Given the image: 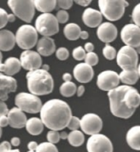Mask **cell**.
<instances>
[{"instance_id":"277c9868","label":"cell","mask_w":140,"mask_h":152,"mask_svg":"<svg viewBox=\"0 0 140 152\" xmlns=\"http://www.w3.org/2000/svg\"><path fill=\"white\" fill-rule=\"evenodd\" d=\"M129 3L125 0H99L98 7L103 17L110 21L120 20Z\"/></svg>"},{"instance_id":"e575fe53","label":"cell","mask_w":140,"mask_h":152,"mask_svg":"<svg viewBox=\"0 0 140 152\" xmlns=\"http://www.w3.org/2000/svg\"><path fill=\"white\" fill-rule=\"evenodd\" d=\"M67 128H68L71 131L78 130L80 128V119L76 116L72 115Z\"/></svg>"},{"instance_id":"5bb4252c","label":"cell","mask_w":140,"mask_h":152,"mask_svg":"<svg viewBox=\"0 0 140 152\" xmlns=\"http://www.w3.org/2000/svg\"><path fill=\"white\" fill-rule=\"evenodd\" d=\"M21 66L28 71L40 69L42 66V58L39 53L34 51L27 50L21 54Z\"/></svg>"},{"instance_id":"7c38bea8","label":"cell","mask_w":140,"mask_h":152,"mask_svg":"<svg viewBox=\"0 0 140 152\" xmlns=\"http://www.w3.org/2000/svg\"><path fill=\"white\" fill-rule=\"evenodd\" d=\"M120 38L125 46L137 48L140 46V27L135 24H128L122 28Z\"/></svg>"},{"instance_id":"4dcf8cb0","label":"cell","mask_w":140,"mask_h":152,"mask_svg":"<svg viewBox=\"0 0 140 152\" xmlns=\"http://www.w3.org/2000/svg\"><path fill=\"white\" fill-rule=\"evenodd\" d=\"M103 54L106 59L110 60V61L115 59V57H117V51L113 47L111 46L109 44H107L104 47L103 49Z\"/></svg>"},{"instance_id":"7402d4cb","label":"cell","mask_w":140,"mask_h":152,"mask_svg":"<svg viewBox=\"0 0 140 152\" xmlns=\"http://www.w3.org/2000/svg\"><path fill=\"white\" fill-rule=\"evenodd\" d=\"M15 44L16 38L12 31L7 30H0V51H11L13 49Z\"/></svg>"},{"instance_id":"f35d334b","label":"cell","mask_w":140,"mask_h":152,"mask_svg":"<svg viewBox=\"0 0 140 152\" xmlns=\"http://www.w3.org/2000/svg\"><path fill=\"white\" fill-rule=\"evenodd\" d=\"M7 12L4 10V8L0 7V30H2L3 28L7 26L8 23L7 21Z\"/></svg>"},{"instance_id":"816d5d0a","label":"cell","mask_w":140,"mask_h":152,"mask_svg":"<svg viewBox=\"0 0 140 152\" xmlns=\"http://www.w3.org/2000/svg\"><path fill=\"white\" fill-rule=\"evenodd\" d=\"M15 20H16V17L13 13L7 15V21L8 22H13V21H15Z\"/></svg>"},{"instance_id":"9f6ffc18","label":"cell","mask_w":140,"mask_h":152,"mask_svg":"<svg viewBox=\"0 0 140 152\" xmlns=\"http://www.w3.org/2000/svg\"><path fill=\"white\" fill-rule=\"evenodd\" d=\"M134 49L136 50V52L138 54H140V46L139 47H138L137 48H134Z\"/></svg>"},{"instance_id":"b9f144b4","label":"cell","mask_w":140,"mask_h":152,"mask_svg":"<svg viewBox=\"0 0 140 152\" xmlns=\"http://www.w3.org/2000/svg\"><path fill=\"white\" fill-rule=\"evenodd\" d=\"M8 111L9 110H8L7 104L3 101H0V116L7 115Z\"/></svg>"},{"instance_id":"ac0fdd59","label":"cell","mask_w":140,"mask_h":152,"mask_svg":"<svg viewBox=\"0 0 140 152\" xmlns=\"http://www.w3.org/2000/svg\"><path fill=\"white\" fill-rule=\"evenodd\" d=\"M82 20L85 26L90 28L98 27L103 21V15L100 11L96 10L92 7L86 8L84 11Z\"/></svg>"},{"instance_id":"cb8c5ba5","label":"cell","mask_w":140,"mask_h":152,"mask_svg":"<svg viewBox=\"0 0 140 152\" xmlns=\"http://www.w3.org/2000/svg\"><path fill=\"white\" fill-rule=\"evenodd\" d=\"M43 124L41 121V119L37 118V117H33L30 119H27V122L26 124V131L30 135L37 136L40 135L43 130Z\"/></svg>"},{"instance_id":"3957f363","label":"cell","mask_w":140,"mask_h":152,"mask_svg":"<svg viewBox=\"0 0 140 152\" xmlns=\"http://www.w3.org/2000/svg\"><path fill=\"white\" fill-rule=\"evenodd\" d=\"M27 87L30 93L35 96H44L53 92L54 81L49 72L43 69L29 71L26 74Z\"/></svg>"},{"instance_id":"603a6c76","label":"cell","mask_w":140,"mask_h":152,"mask_svg":"<svg viewBox=\"0 0 140 152\" xmlns=\"http://www.w3.org/2000/svg\"><path fill=\"white\" fill-rule=\"evenodd\" d=\"M126 142L130 148L140 151V125L130 128L127 132Z\"/></svg>"},{"instance_id":"d6a6232c","label":"cell","mask_w":140,"mask_h":152,"mask_svg":"<svg viewBox=\"0 0 140 152\" xmlns=\"http://www.w3.org/2000/svg\"><path fill=\"white\" fill-rule=\"evenodd\" d=\"M72 56H73L74 59L76 61H82L84 60L85 56H86V53L85 50L81 46H79L75 48L72 52Z\"/></svg>"},{"instance_id":"1f68e13d","label":"cell","mask_w":140,"mask_h":152,"mask_svg":"<svg viewBox=\"0 0 140 152\" xmlns=\"http://www.w3.org/2000/svg\"><path fill=\"white\" fill-rule=\"evenodd\" d=\"M84 63L88 64L90 66H94L98 63V56L95 53H86V56L84 58Z\"/></svg>"},{"instance_id":"e0dca14e","label":"cell","mask_w":140,"mask_h":152,"mask_svg":"<svg viewBox=\"0 0 140 152\" xmlns=\"http://www.w3.org/2000/svg\"><path fill=\"white\" fill-rule=\"evenodd\" d=\"M73 75L75 79L82 83H86L93 80V69L92 66H89L84 62L79 63L75 66L73 69Z\"/></svg>"},{"instance_id":"484cf974","label":"cell","mask_w":140,"mask_h":152,"mask_svg":"<svg viewBox=\"0 0 140 152\" xmlns=\"http://www.w3.org/2000/svg\"><path fill=\"white\" fill-rule=\"evenodd\" d=\"M34 4L35 9L42 13H50L57 6V1L55 0H34Z\"/></svg>"},{"instance_id":"d4e9b609","label":"cell","mask_w":140,"mask_h":152,"mask_svg":"<svg viewBox=\"0 0 140 152\" xmlns=\"http://www.w3.org/2000/svg\"><path fill=\"white\" fill-rule=\"evenodd\" d=\"M119 78L120 81L125 83V85L130 86L133 85L138 82V80L139 79V73L137 69H132V70H122L119 74Z\"/></svg>"},{"instance_id":"f5cc1de1","label":"cell","mask_w":140,"mask_h":152,"mask_svg":"<svg viewBox=\"0 0 140 152\" xmlns=\"http://www.w3.org/2000/svg\"><path fill=\"white\" fill-rule=\"evenodd\" d=\"M68 138V133L66 132H62L60 133V139H67Z\"/></svg>"},{"instance_id":"83f0119b","label":"cell","mask_w":140,"mask_h":152,"mask_svg":"<svg viewBox=\"0 0 140 152\" xmlns=\"http://www.w3.org/2000/svg\"><path fill=\"white\" fill-rule=\"evenodd\" d=\"M68 142L70 143V145L75 147H78L80 145H83L84 142V135L82 132H80L79 130L75 131H71L68 134Z\"/></svg>"},{"instance_id":"6da1fadb","label":"cell","mask_w":140,"mask_h":152,"mask_svg":"<svg viewBox=\"0 0 140 152\" xmlns=\"http://www.w3.org/2000/svg\"><path fill=\"white\" fill-rule=\"evenodd\" d=\"M110 110L113 115L129 119L140 106V94L138 90L128 85L118 86L108 92Z\"/></svg>"},{"instance_id":"680465c9","label":"cell","mask_w":140,"mask_h":152,"mask_svg":"<svg viewBox=\"0 0 140 152\" xmlns=\"http://www.w3.org/2000/svg\"><path fill=\"white\" fill-rule=\"evenodd\" d=\"M1 137H2V128L0 127V138H1Z\"/></svg>"},{"instance_id":"f1b7e54d","label":"cell","mask_w":140,"mask_h":152,"mask_svg":"<svg viewBox=\"0 0 140 152\" xmlns=\"http://www.w3.org/2000/svg\"><path fill=\"white\" fill-rule=\"evenodd\" d=\"M77 87L73 82H64L60 87V93L63 96L70 97L75 94Z\"/></svg>"},{"instance_id":"74e56055","label":"cell","mask_w":140,"mask_h":152,"mask_svg":"<svg viewBox=\"0 0 140 152\" xmlns=\"http://www.w3.org/2000/svg\"><path fill=\"white\" fill-rule=\"evenodd\" d=\"M57 18L58 23L64 24L67 23L69 20V14L67 11L65 10H59L57 12V15L55 16Z\"/></svg>"},{"instance_id":"8992f818","label":"cell","mask_w":140,"mask_h":152,"mask_svg":"<svg viewBox=\"0 0 140 152\" xmlns=\"http://www.w3.org/2000/svg\"><path fill=\"white\" fill-rule=\"evenodd\" d=\"M7 5L15 15L26 23H30L35 13L34 1L31 0H8Z\"/></svg>"},{"instance_id":"6f0895ef","label":"cell","mask_w":140,"mask_h":152,"mask_svg":"<svg viewBox=\"0 0 140 152\" xmlns=\"http://www.w3.org/2000/svg\"><path fill=\"white\" fill-rule=\"evenodd\" d=\"M2 60H3V55H2V53L0 51V65L2 64Z\"/></svg>"},{"instance_id":"f6af8a7d","label":"cell","mask_w":140,"mask_h":152,"mask_svg":"<svg viewBox=\"0 0 140 152\" xmlns=\"http://www.w3.org/2000/svg\"><path fill=\"white\" fill-rule=\"evenodd\" d=\"M38 143L36 142H30L27 145V147L29 149V151H36L37 147H38Z\"/></svg>"},{"instance_id":"f907efd6","label":"cell","mask_w":140,"mask_h":152,"mask_svg":"<svg viewBox=\"0 0 140 152\" xmlns=\"http://www.w3.org/2000/svg\"><path fill=\"white\" fill-rule=\"evenodd\" d=\"M80 38V39H87L89 38V33H88L87 31H81Z\"/></svg>"},{"instance_id":"91938a15","label":"cell","mask_w":140,"mask_h":152,"mask_svg":"<svg viewBox=\"0 0 140 152\" xmlns=\"http://www.w3.org/2000/svg\"><path fill=\"white\" fill-rule=\"evenodd\" d=\"M27 152H35V151H27Z\"/></svg>"},{"instance_id":"5b68a950","label":"cell","mask_w":140,"mask_h":152,"mask_svg":"<svg viewBox=\"0 0 140 152\" xmlns=\"http://www.w3.org/2000/svg\"><path fill=\"white\" fill-rule=\"evenodd\" d=\"M15 38L17 46L24 51H27L31 49L38 43V32L34 27L26 24L18 28Z\"/></svg>"},{"instance_id":"836d02e7","label":"cell","mask_w":140,"mask_h":152,"mask_svg":"<svg viewBox=\"0 0 140 152\" xmlns=\"http://www.w3.org/2000/svg\"><path fill=\"white\" fill-rule=\"evenodd\" d=\"M47 140L48 142H50L52 144H56L60 141V133L58 131L50 130L47 133Z\"/></svg>"},{"instance_id":"7a4b0ae2","label":"cell","mask_w":140,"mask_h":152,"mask_svg":"<svg viewBox=\"0 0 140 152\" xmlns=\"http://www.w3.org/2000/svg\"><path fill=\"white\" fill-rule=\"evenodd\" d=\"M72 116L70 106L60 99L48 101L40 110V119L46 128L59 131L67 128Z\"/></svg>"},{"instance_id":"7bdbcfd3","label":"cell","mask_w":140,"mask_h":152,"mask_svg":"<svg viewBox=\"0 0 140 152\" xmlns=\"http://www.w3.org/2000/svg\"><path fill=\"white\" fill-rule=\"evenodd\" d=\"M7 125H9L7 116H0V127H1V128H4V127H7Z\"/></svg>"},{"instance_id":"44dd1931","label":"cell","mask_w":140,"mask_h":152,"mask_svg":"<svg viewBox=\"0 0 140 152\" xmlns=\"http://www.w3.org/2000/svg\"><path fill=\"white\" fill-rule=\"evenodd\" d=\"M21 66L20 60L17 57H8L4 63L0 65V72L5 74V75L12 77L20 71Z\"/></svg>"},{"instance_id":"ba28073f","label":"cell","mask_w":140,"mask_h":152,"mask_svg":"<svg viewBox=\"0 0 140 152\" xmlns=\"http://www.w3.org/2000/svg\"><path fill=\"white\" fill-rule=\"evenodd\" d=\"M15 104L23 112L36 114L40 112L42 102L39 96L28 93H20L15 97Z\"/></svg>"},{"instance_id":"ee69618b","label":"cell","mask_w":140,"mask_h":152,"mask_svg":"<svg viewBox=\"0 0 140 152\" xmlns=\"http://www.w3.org/2000/svg\"><path fill=\"white\" fill-rule=\"evenodd\" d=\"M84 49L85 50V52H87V53H93V49H94V46L92 43H86L85 45H84Z\"/></svg>"},{"instance_id":"60d3db41","label":"cell","mask_w":140,"mask_h":152,"mask_svg":"<svg viewBox=\"0 0 140 152\" xmlns=\"http://www.w3.org/2000/svg\"><path fill=\"white\" fill-rule=\"evenodd\" d=\"M57 5L62 8V10L67 11V9H70L73 5V1L71 0H59L57 1Z\"/></svg>"},{"instance_id":"c3c4849f","label":"cell","mask_w":140,"mask_h":152,"mask_svg":"<svg viewBox=\"0 0 140 152\" xmlns=\"http://www.w3.org/2000/svg\"><path fill=\"white\" fill-rule=\"evenodd\" d=\"M71 78H72V76H71L70 73H65L62 75V79H63L64 82H70Z\"/></svg>"},{"instance_id":"681fc988","label":"cell","mask_w":140,"mask_h":152,"mask_svg":"<svg viewBox=\"0 0 140 152\" xmlns=\"http://www.w3.org/2000/svg\"><path fill=\"white\" fill-rule=\"evenodd\" d=\"M84 87L83 85H80V86H79V88H77V96H81L84 94Z\"/></svg>"},{"instance_id":"ffe728a7","label":"cell","mask_w":140,"mask_h":152,"mask_svg":"<svg viewBox=\"0 0 140 152\" xmlns=\"http://www.w3.org/2000/svg\"><path fill=\"white\" fill-rule=\"evenodd\" d=\"M56 52V44L51 37H42L37 43V53L40 56H49Z\"/></svg>"},{"instance_id":"52a82bcc","label":"cell","mask_w":140,"mask_h":152,"mask_svg":"<svg viewBox=\"0 0 140 152\" xmlns=\"http://www.w3.org/2000/svg\"><path fill=\"white\" fill-rule=\"evenodd\" d=\"M35 30L43 37H50L58 33L59 23L51 13H42L35 20Z\"/></svg>"},{"instance_id":"d590c367","label":"cell","mask_w":140,"mask_h":152,"mask_svg":"<svg viewBox=\"0 0 140 152\" xmlns=\"http://www.w3.org/2000/svg\"><path fill=\"white\" fill-rule=\"evenodd\" d=\"M131 17H132L133 23L140 27V3L133 7Z\"/></svg>"},{"instance_id":"4fadbf2b","label":"cell","mask_w":140,"mask_h":152,"mask_svg":"<svg viewBox=\"0 0 140 152\" xmlns=\"http://www.w3.org/2000/svg\"><path fill=\"white\" fill-rule=\"evenodd\" d=\"M119 83V75L113 70H105L97 76V85L103 91L110 92L117 88Z\"/></svg>"},{"instance_id":"bcb514c9","label":"cell","mask_w":140,"mask_h":152,"mask_svg":"<svg viewBox=\"0 0 140 152\" xmlns=\"http://www.w3.org/2000/svg\"><path fill=\"white\" fill-rule=\"evenodd\" d=\"M10 144L11 145H13V146H18V145L21 144L20 138H18V137H12V138L11 139Z\"/></svg>"},{"instance_id":"7dc6e473","label":"cell","mask_w":140,"mask_h":152,"mask_svg":"<svg viewBox=\"0 0 140 152\" xmlns=\"http://www.w3.org/2000/svg\"><path fill=\"white\" fill-rule=\"evenodd\" d=\"M78 5H80V6H83V7H87L89 6L90 4H91V1L90 0H86V1H82V0H76L75 1Z\"/></svg>"},{"instance_id":"11a10c76","label":"cell","mask_w":140,"mask_h":152,"mask_svg":"<svg viewBox=\"0 0 140 152\" xmlns=\"http://www.w3.org/2000/svg\"><path fill=\"white\" fill-rule=\"evenodd\" d=\"M137 70H138V73H139V78H140V64H139V65H138V67H137Z\"/></svg>"},{"instance_id":"30bf717a","label":"cell","mask_w":140,"mask_h":152,"mask_svg":"<svg viewBox=\"0 0 140 152\" xmlns=\"http://www.w3.org/2000/svg\"><path fill=\"white\" fill-rule=\"evenodd\" d=\"M86 147L88 152H113V145L110 139L100 133L90 136Z\"/></svg>"},{"instance_id":"9a60e30c","label":"cell","mask_w":140,"mask_h":152,"mask_svg":"<svg viewBox=\"0 0 140 152\" xmlns=\"http://www.w3.org/2000/svg\"><path fill=\"white\" fill-rule=\"evenodd\" d=\"M17 80L0 72V101H7L8 94L17 91Z\"/></svg>"},{"instance_id":"ab89813d","label":"cell","mask_w":140,"mask_h":152,"mask_svg":"<svg viewBox=\"0 0 140 152\" xmlns=\"http://www.w3.org/2000/svg\"><path fill=\"white\" fill-rule=\"evenodd\" d=\"M0 152H21L18 149L12 150L10 142L4 141L0 144Z\"/></svg>"},{"instance_id":"db71d44e","label":"cell","mask_w":140,"mask_h":152,"mask_svg":"<svg viewBox=\"0 0 140 152\" xmlns=\"http://www.w3.org/2000/svg\"><path fill=\"white\" fill-rule=\"evenodd\" d=\"M42 69H43V70H46V71L48 72V70H49V66H48V65H43V66H42Z\"/></svg>"},{"instance_id":"4316f807","label":"cell","mask_w":140,"mask_h":152,"mask_svg":"<svg viewBox=\"0 0 140 152\" xmlns=\"http://www.w3.org/2000/svg\"><path fill=\"white\" fill-rule=\"evenodd\" d=\"M81 29L80 27L75 23H69L66 25V26L63 29V34L67 39L77 40L80 38Z\"/></svg>"},{"instance_id":"f546056e","label":"cell","mask_w":140,"mask_h":152,"mask_svg":"<svg viewBox=\"0 0 140 152\" xmlns=\"http://www.w3.org/2000/svg\"><path fill=\"white\" fill-rule=\"evenodd\" d=\"M35 152H59L57 146L50 142H42L38 145Z\"/></svg>"},{"instance_id":"2e32d148","label":"cell","mask_w":140,"mask_h":152,"mask_svg":"<svg viewBox=\"0 0 140 152\" xmlns=\"http://www.w3.org/2000/svg\"><path fill=\"white\" fill-rule=\"evenodd\" d=\"M97 38L103 43L107 44L108 43L113 42L117 39V29L115 25L111 22H104L97 27Z\"/></svg>"},{"instance_id":"8d00e7d4","label":"cell","mask_w":140,"mask_h":152,"mask_svg":"<svg viewBox=\"0 0 140 152\" xmlns=\"http://www.w3.org/2000/svg\"><path fill=\"white\" fill-rule=\"evenodd\" d=\"M56 56L60 61H65L69 57V51L66 48H59L56 50Z\"/></svg>"},{"instance_id":"9c48e42d","label":"cell","mask_w":140,"mask_h":152,"mask_svg":"<svg viewBox=\"0 0 140 152\" xmlns=\"http://www.w3.org/2000/svg\"><path fill=\"white\" fill-rule=\"evenodd\" d=\"M117 62L123 70L137 69L139 56L136 50L129 46H124L117 53Z\"/></svg>"},{"instance_id":"8fae6325","label":"cell","mask_w":140,"mask_h":152,"mask_svg":"<svg viewBox=\"0 0 140 152\" xmlns=\"http://www.w3.org/2000/svg\"><path fill=\"white\" fill-rule=\"evenodd\" d=\"M80 129L87 135H95L103 129V120L96 114L89 113L80 119Z\"/></svg>"},{"instance_id":"d6986e66","label":"cell","mask_w":140,"mask_h":152,"mask_svg":"<svg viewBox=\"0 0 140 152\" xmlns=\"http://www.w3.org/2000/svg\"><path fill=\"white\" fill-rule=\"evenodd\" d=\"M7 119L9 125L13 129H22L27 122L26 115L17 107H14L8 111Z\"/></svg>"}]
</instances>
